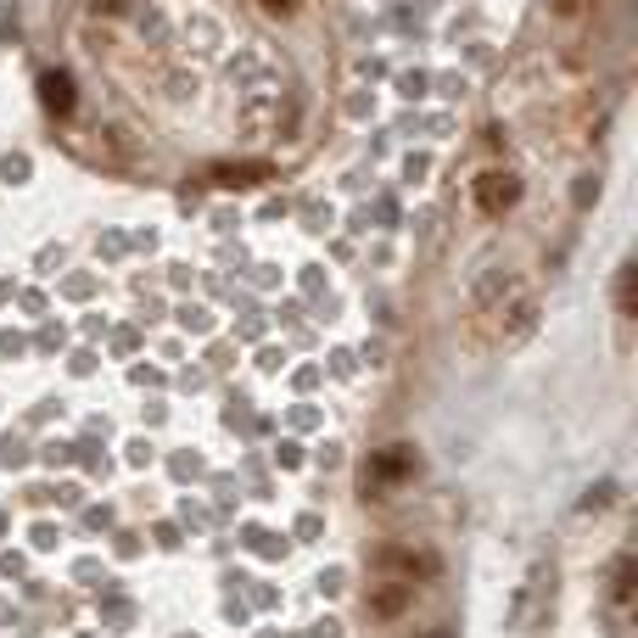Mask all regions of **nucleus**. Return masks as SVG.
Here are the masks:
<instances>
[{
	"instance_id": "nucleus-1",
	"label": "nucleus",
	"mask_w": 638,
	"mask_h": 638,
	"mask_svg": "<svg viewBox=\"0 0 638 638\" xmlns=\"http://www.w3.org/2000/svg\"><path fill=\"white\" fill-rule=\"evenodd\" d=\"M471 197H476V208H482V213H509V208L521 202V179L493 168V174H482V179L471 185Z\"/></svg>"
},
{
	"instance_id": "nucleus-2",
	"label": "nucleus",
	"mask_w": 638,
	"mask_h": 638,
	"mask_svg": "<svg viewBox=\"0 0 638 638\" xmlns=\"http://www.w3.org/2000/svg\"><path fill=\"white\" fill-rule=\"evenodd\" d=\"M40 101L51 107V112H74V79L68 74H40Z\"/></svg>"
},
{
	"instance_id": "nucleus-3",
	"label": "nucleus",
	"mask_w": 638,
	"mask_h": 638,
	"mask_svg": "<svg viewBox=\"0 0 638 638\" xmlns=\"http://www.w3.org/2000/svg\"><path fill=\"white\" fill-rule=\"evenodd\" d=\"M370 471H375V482H404V476L415 471V454H409V449H387V454L370 460Z\"/></svg>"
},
{
	"instance_id": "nucleus-4",
	"label": "nucleus",
	"mask_w": 638,
	"mask_h": 638,
	"mask_svg": "<svg viewBox=\"0 0 638 638\" xmlns=\"http://www.w3.org/2000/svg\"><path fill=\"white\" fill-rule=\"evenodd\" d=\"M370 605H375V616H398V610L409 605V583H393V588H375V594H370Z\"/></svg>"
},
{
	"instance_id": "nucleus-5",
	"label": "nucleus",
	"mask_w": 638,
	"mask_h": 638,
	"mask_svg": "<svg viewBox=\"0 0 638 638\" xmlns=\"http://www.w3.org/2000/svg\"><path fill=\"white\" fill-rule=\"evenodd\" d=\"M632 588H638V560L622 554V565H616V605H622V610L632 605Z\"/></svg>"
},
{
	"instance_id": "nucleus-6",
	"label": "nucleus",
	"mask_w": 638,
	"mask_h": 638,
	"mask_svg": "<svg viewBox=\"0 0 638 638\" xmlns=\"http://www.w3.org/2000/svg\"><path fill=\"white\" fill-rule=\"evenodd\" d=\"M632 286H638V270H632V264H622V275H616V308H622V314H632V302H638V292H632Z\"/></svg>"
},
{
	"instance_id": "nucleus-7",
	"label": "nucleus",
	"mask_w": 638,
	"mask_h": 638,
	"mask_svg": "<svg viewBox=\"0 0 638 638\" xmlns=\"http://www.w3.org/2000/svg\"><path fill=\"white\" fill-rule=\"evenodd\" d=\"M213 179H219V185H252V179H264V168H235V163H224Z\"/></svg>"
},
{
	"instance_id": "nucleus-8",
	"label": "nucleus",
	"mask_w": 638,
	"mask_h": 638,
	"mask_svg": "<svg viewBox=\"0 0 638 638\" xmlns=\"http://www.w3.org/2000/svg\"><path fill=\"white\" fill-rule=\"evenodd\" d=\"M258 7H270V12H280V7H297V0H258Z\"/></svg>"
}]
</instances>
